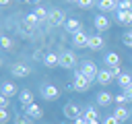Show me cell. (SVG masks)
Instances as JSON below:
<instances>
[{
    "mask_svg": "<svg viewBox=\"0 0 132 124\" xmlns=\"http://www.w3.org/2000/svg\"><path fill=\"white\" fill-rule=\"evenodd\" d=\"M64 29L74 35L76 31H80V21H78V19H68V21L64 23Z\"/></svg>",
    "mask_w": 132,
    "mask_h": 124,
    "instance_id": "ac0fdd59",
    "label": "cell"
},
{
    "mask_svg": "<svg viewBox=\"0 0 132 124\" xmlns=\"http://www.w3.org/2000/svg\"><path fill=\"white\" fill-rule=\"evenodd\" d=\"M19 31H21V33H23L25 37H29V35H33L35 27H33V25H29L27 21H21V23H19Z\"/></svg>",
    "mask_w": 132,
    "mask_h": 124,
    "instance_id": "44dd1931",
    "label": "cell"
},
{
    "mask_svg": "<svg viewBox=\"0 0 132 124\" xmlns=\"http://www.w3.org/2000/svg\"><path fill=\"white\" fill-rule=\"evenodd\" d=\"M0 4H2V6H8V4H10V0H0Z\"/></svg>",
    "mask_w": 132,
    "mask_h": 124,
    "instance_id": "74e56055",
    "label": "cell"
},
{
    "mask_svg": "<svg viewBox=\"0 0 132 124\" xmlns=\"http://www.w3.org/2000/svg\"><path fill=\"white\" fill-rule=\"evenodd\" d=\"M14 124H33V118H29L27 114L25 116H16L14 118Z\"/></svg>",
    "mask_w": 132,
    "mask_h": 124,
    "instance_id": "484cf974",
    "label": "cell"
},
{
    "mask_svg": "<svg viewBox=\"0 0 132 124\" xmlns=\"http://www.w3.org/2000/svg\"><path fill=\"white\" fill-rule=\"evenodd\" d=\"M89 124H99V122H97V120H93V122H89Z\"/></svg>",
    "mask_w": 132,
    "mask_h": 124,
    "instance_id": "ab89813d",
    "label": "cell"
},
{
    "mask_svg": "<svg viewBox=\"0 0 132 124\" xmlns=\"http://www.w3.org/2000/svg\"><path fill=\"white\" fill-rule=\"evenodd\" d=\"M105 64H107V68H120V56L116 52L105 54Z\"/></svg>",
    "mask_w": 132,
    "mask_h": 124,
    "instance_id": "2e32d148",
    "label": "cell"
},
{
    "mask_svg": "<svg viewBox=\"0 0 132 124\" xmlns=\"http://www.w3.org/2000/svg\"><path fill=\"white\" fill-rule=\"evenodd\" d=\"M74 124H89V122H87V120L80 116V118H76V120H74Z\"/></svg>",
    "mask_w": 132,
    "mask_h": 124,
    "instance_id": "8d00e7d4",
    "label": "cell"
},
{
    "mask_svg": "<svg viewBox=\"0 0 132 124\" xmlns=\"http://www.w3.org/2000/svg\"><path fill=\"white\" fill-rule=\"evenodd\" d=\"M62 114H64L68 120H76V118L82 116V110H80L78 103H66V105L62 107Z\"/></svg>",
    "mask_w": 132,
    "mask_h": 124,
    "instance_id": "3957f363",
    "label": "cell"
},
{
    "mask_svg": "<svg viewBox=\"0 0 132 124\" xmlns=\"http://www.w3.org/2000/svg\"><path fill=\"white\" fill-rule=\"evenodd\" d=\"M66 2H74V4H76V2H78V0H66Z\"/></svg>",
    "mask_w": 132,
    "mask_h": 124,
    "instance_id": "60d3db41",
    "label": "cell"
},
{
    "mask_svg": "<svg viewBox=\"0 0 132 124\" xmlns=\"http://www.w3.org/2000/svg\"><path fill=\"white\" fill-rule=\"evenodd\" d=\"M89 37H91V35H87L82 29L76 31V33L72 35V43H74V48H89Z\"/></svg>",
    "mask_w": 132,
    "mask_h": 124,
    "instance_id": "5b68a950",
    "label": "cell"
},
{
    "mask_svg": "<svg viewBox=\"0 0 132 124\" xmlns=\"http://www.w3.org/2000/svg\"><path fill=\"white\" fill-rule=\"evenodd\" d=\"M122 41H124V45H126V48H132V29H130V31H126V33L122 35Z\"/></svg>",
    "mask_w": 132,
    "mask_h": 124,
    "instance_id": "4316f807",
    "label": "cell"
},
{
    "mask_svg": "<svg viewBox=\"0 0 132 124\" xmlns=\"http://www.w3.org/2000/svg\"><path fill=\"white\" fill-rule=\"evenodd\" d=\"M8 99L10 97H6V95H0V110H6L10 103H8Z\"/></svg>",
    "mask_w": 132,
    "mask_h": 124,
    "instance_id": "836d02e7",
    "label": "cell"
},
{
    "mask_svg": "<svg viewBox=\"0 0 132 124\" xmlns=\"http://www.w3.org/2000/svg\"><path fill=\"white\" fill-rule=\"evenodd\" d=\"M109 27H111V21H109L105 14H97V17H95V29H97V31H107Z\"/></svg>",
    "mask_w": 132,
    "mask_h": 124,
    "instance_id": "30bf717a",
    "label": "cell"
},
{
    "mask_svg": "<svg viewBox=\"0 0 132 124\" xmlns=\"http://www.w3.org/2000/svg\"><path fill=\"white\" fill-rule=\"evenodd\" d=\"M130 114H132V112H130Z\"/></svg>",
    "mask_w": 132,
    "mask_h": 124,
    "instance_id": "ee69618b",
    "label": "cell"
},
{
    "mask_svg": "<svg viewBox=\"0 0 132 124\" xmlns=\"http://www.w3.org/2000/svg\"><path fill=\"white\" fill-rule=\"evenodd\" d=\"M25 21H27L29 25H33V27H37V25H39V19L35 17V12H31V14H27V17H25Z\"/></svg>",
    "mask_w": 132,
    "mask_h": 124,
    "instance_id": "f1b7e54d",
    "label": "cell"
},
{
    "mask_svg": "<svg viewBox=\"0 0 132 124\" xmlns=\"http://www.w3.org/2000/svg\"><path fill=\"white\" fill-rule=\"evenodd\" d=\"M80 72L89 79V81H97V74H99V68H97V64L93 62V60H85L82 64H80Z\"/></svg>",
    "mask_w": 132,
    "mask_h": 124,
    "instance_id": "7a4b0ae2",
    "label": "cell"
},
{
    "mask_svg": "<svg viewBox=\"0 0 132 124\" xmlns=\"http://www.w3.org/2000/svg\"><path fill=\"white\" fill-rule=\"evenodd\" d=\"M124 93H126L128 101H132V85H130V87H126V89H124Z\"/></svg>",
    "mask_w": 132,
    "mask_h": 124,
    "instance_id": "d590c367",
    "label": "cell"
},
{
    "mask_svg": "<svg viewBox=\"0 0 132 124\" xmlns=\"http://www.w3.org/2000/svg\"><path fill=\"white\" fill-rule=\"evenodd\" d=\"M130 12H132V8H130Z\"/></svg>",
    "mask_w": 132,
    "mask_h": 124,
    "instance_id": "7bdbcfd3",
    "label": "cell"
},
{
    "mask_svg": "<svg viewBox=\"0 0 132 124\" xmlns=\"http://www.w3.org/2000/svg\"><path fill=\"white\" fill-rule=\"evenodd\" d=\"M19 93V87L14 85V83H10V81H4L2 83V93L0 95H6V97H14Z\"/></svg>",
    "mask_w": 132,
    "mask_h": 124,
    "instance_id": "4fadbf2b",
    "label": "cell"
},
{
    "mask_svg": "<svg viewBox=\"0 0 132 124\" xmlns=\"http://www.w3.org/2000/svg\"><path fill=\"white\" fill-rule=\"evenodd\" d=\"M111 101H113V95H111V93H107V91H99V93H97V103H101L103 107L109 105Z\"/></svg>",
    "mask_w": 132,
    "mask_h": 124,
    "instance_id": "ffe728a7",
    "label": "cell"
},
{
    "mask_svg": "<svg viewBox=\"0 0 132 124\" xmlns=\"http://www.w3.org/2000/svg\"><path fill=\"white\" fill-rule=\"evenodd\" d=\"M43 64H45L47 68H56V66H60V54H56V52H47V54L43 56Z\"/></svg>",
    "mask_w": 132,
    "mask_h": 124,
    "instance_id": "ba28073f",
    "label": "cell"
},
{
    "mask_svg": "<svg viewBox=\"0 0 132 124\" xmlns=\"http://www.w3.org/2000/svg\"><path fill=\"white\" fill-rule=\"evenodd\" d=\"M113 116H116L120 122H124V120H128V116H132V114H130L124 105H118V107H116V112H113Z\"/></svg>",
    "mask_w": 132,
    "mask_h": 124,
    "instance_id": "7402d4cb",
    "label": "cell"
},
{
    "mask_svg": "<svg viewBox=\"0 0 132 124\" xmlns=\"http://www.w3.org/2000/svg\"><path fill=\"white\" fill-rule=\"evenodd\" d=\"M113 101H116L118 105H124V103L128 101V97H126V93H120V95H116V97H113Z\"/></svg>",
    "mask_w": 132,
    "mask_h": 124,
    "instance_id": "1f68e13d",
    "label": "cell"
},
{
    "mask_svg": "<svg viewBox=\"0 0 132 124\" xmlns=\"http://www.w3.org/2000/svg\"><path fill=\"white\" fill-rule=\"evenodd\" d=\"M21 2H27V0H21Z\"/></svg>",
    "mask_w": 132,
    "mask_h": 124,
    "instance_id": "b9f144b4",
    "label": "cell"
},
{
    "mask_svg": "<svg viewBox=\"0 0 132 124\" xmlns=\"http://www.w3.org/2000/svg\"><path fill=\"white\" fill-rule=\"evenodd\" d=\"M97 6H99L101 12H111V10L118 8V2H116V0H99Z\"/></svg>",
    "mask_w": 132,
    "mask_h": 124,
    "instance_id": "e0dca14e",
    "label": "cell"
},
{
    "mask_svg": "<svg viewBox=\"0 0 132 124\" xmlns=\"http://www.w3.org/2000/svg\"><path fill=\"white\" fill-rule=\"evenodd\" d=\"M0 43H2V48H4V50H10V48H12L10 37H2V39H0Z\"/></svg>",
    "mask_w": 132,
    "mask_h": 124,
    "instance_id": "d6a6232c",
    "label": "cell"
},
{
    "mask_svg": "<svg viewBox=\"0 0 132 124\" xmlns=\"http://www.w3.org/2000/svg\"><path fill=\"white\" fill-rule=\"evenodd\" d=\"M118 25H126V27H132V12L130 10H118V19H116Z\"/></svg>",
    "mask_w": 132,
    "mask_h": 124,
    "instance_id": "8fae6325",
    "label": "cell"
},
{
    "mask_svg": "<svg viewBox=\"0 0 132 124\" xmlns=\"http://www.w3.org/2000/svg\"><path fill=\"white\" fill-rule=\"evenodd\" d=\"M82 118H85L87 122L97 120V110H95V107H87V110H85V114H82Z\"/></svg>",
    "mask_w": 132,
    "mask_h": 124,
    "instance_id": "cb8c5ba5",
    "label": "cell"
},
{
    "mask_svg": "<svg viewBox=\"0 0 132 124\" xmlns=\"http://www.w3.org/2000/svg\"><path fill=\"white\" fill-rule=\"evenodd\" d=\"M12 76H19V79H25V76H29L31 74V68L27 66V64H12Z\"/></svg>",
    "mask_w": 132,
    "mask_h": 124,
    "instance_id": "9c48e42d",
    "label": "cell"
},
{
    "mask_svg": "<svg viewBox=\"0 0 132 124\" xmlns=\"http://www.w3.org/2000/svg\"><path fill=\"white\" fill-rule=\"evenodd\" d=\"M41 0H27V4H39Z\"/></svg>",
    "mask_w": 132,
    "mask_h": 124,
    "instance_id": "f35d334b",
    "label": "cell"
},
{
    "mask_svg": "<svg viewBox=\"0 0 132 124\" xmlns=\"http://www.w3.org/2000/svg\"><path fill=\"white\" fill-rule=\"evenodd\" d=\"M76 6H78V8H82V10H89V8H91V6H95V4H93V0H78V2H76Z\"/></svg>",
    "mask_w": 132,
    "mask_h": 124,
    "instance_id": "83f0119b",
    "label": "cell"
},
{
    "mask_svg": "<svg viewBox=\"0 0 132 124\" xmlns=\"http://www.w3.org/2000/svg\"><path fill=\"white\" fill-rule=\"evenodd\" d=\"M19 101H21V105H23V107H29L31 103H35V101H33V93H31L29 89H25V91H21V93H19Z\"/></svg>",
    "mask_w": 132,
    "mask_h": 124,
    "instance_id": "9a60e30c",
    "label": "cell"
},
{
    "mask_svg": "<svg viewBox=\"0 0 132 124\" xmlns=\"http://www.w3.org/2000/svg\"><path fill=\"white\" fill-rule=\"evenodd\" d=\"M118 83H120V87H124V89H126V87H130V85H132V76H130V74H126V72H122V74L118 76Z\"/></svg>",
    "mask_w": 132,
    "mask_h": 124,
    "instance_id": "603a6c76",
    "label": "cell"
},
{
    "mask_svg": "<svg viewBox=\"0 0 132 124\" xmlns=\"http://www.w3.org/2000/svg\"><path fill=\"white\" fill-rule=\"evenodd\" d=\"M113 79H116V76L111 74V70H109V68H107V70H99V74H97V83H99V85H103V87H107Z\"/></svg>",
    "mask_w": 132,
    "mask_h": 124,
    "instance_id": "7c38bea8",
    "label": "cell"
},
{
    "mask_svg": "<svg viewBox=\"0 0 132 124\" xmlns=\"http://www.w3.org/2000/svg\"><path fill=\"white\" fill-rule=\"evenodd\" d=\"M0 122H2V124H8V122H10V114H8V110H0Z\"/></svg>",
    "mask_w": 132,
    "mask_h": 124,
    "instance_id": "4dcf8cb0",
    "label": "cell"
},
{
    "mask_svg": "<svg viewBox=\"0 0 132 124\" xmlns=\"http://www.w3.org/2000/svg\"><path fill=\"white\" fill-rule=\"evenodd\" d=\"M41 95H43V99H47V101H54V99H58L60 97V91H58V87H54V85H43L41 87Z\"/></svg>",
    "mask_w": 132,
    "mask_h": 124,
    "instance_id": "8992f818",
    "label": "cell"
},
{
    "mask_svg": "<svg viewBox=\"0 0 132 124\" xmlns=\"http://www.w3.org/2000/svg\"><path fill=\"white\" fill-rule=\"evenodd\" d=\"M60 66L66 68V70L74 68V66H76V54H72L70 50H68V52H62V54H60Z\"/></svg>",
    "mask_w": 132,
    "mask_h": 124,
    "instance_id": "277c9868",
    "label": "cell"
},
{
    "mask_svg": "<svg viewBox=\"0 0 132 124\" xmlns=\"http://www.w3.org/2000/svg\"><path fill=\"white\" fill-rule=\"evenodd\" d=\"M25 112H27V116H29V118H33V120H39V118H43V110H41L37 103H31L29 107H25Z\"/></svg>",
    "mask_w": 132,
    "mask_h": 124,
    "instance_id": "5bb4252c",
    "label": "cell"
},
{
    "mask_svg": "<svg viewBox=\"0 0 132 124\" xmlns=\"http://www.w3.org/2000/svg\"><path fill=\"white\" fill-rule=\"evenodd\" d=\"M47 23H50V27H60V25H64L66 23V19H64V12L62 10H52L50 12V19H47Z\"/></svg>",
    "mask_w": 132,
    "mask_h": 124,
    "instance_id": "52a82bcc",
    "label": "cell"
},
{
    "mask_svg": "<svg viewBox=\"0 0 132 124\" xmlns=\"http://www.w3.org/2000/svg\"><path fill=\"white\" fill-rule=\"evenodd\" d=\"M103 45H105V41H103L101 35H91L89 37V48L91 50H103Z\"/></svg>",
    "mask_w": 132,
    "mask_h": 124,
    "instance_id": "d6986e66",
    "label": "cell"
},
{
    "mask_svg": "<svg viewBox=\"0 0 132 124\" xmlns=\"http://www.w3.org/2000/svg\"><path fill=\"white\" fill-rule=\"evenodd\" d=\"M35 17H37L39 21H47V19H50V12H47L43 6H37V8H35Z\"/></svg>",
    "mask_w": 132,
    "mask_h": 124,
    "instance_id": "d4e9b609",
    "label": "cell"
},
{
    "mask_svg": "<svg viewBox=\"0 0 132 124\" xmlns=\"http://www.w3.org/2000/svg\"><path fill=\"white\" fill-rule=\"evenodd\" d=\"M91 83H93V81H89V79H87L80 70H76V74H74V83H72L74 91L85 93V91H89V89H91Z\"/></svg>",
    "mask_w": 132,
    "mask_h": 124,
    "instance_id": "6da1fadb",
    "label": "cell"
},
{
    "mask_svg": "<svg viewBox=\"0 0 132 124\" xmlns=\"http://www.w3.org/2000/svg\"><path fill=\"white\" fill-rule=\"evenodd\" d=\"M132 8V0H122L118 2V10H130Z\"/></svg>",
    "mask_w": 132,
    "mask_h": 124,
    "instance_id": "f546056e",
    "label": "cell"
},
{
    "mask_svg": "<svg viewBox=\"0 0 132 124\" xmlns=\"http://www.w3.org/2000/svg\"><path fill=\"white\" fill-rule=\"evenodd\" d=\"M103 124H122V122H120V120H118V118L111 114V116H107V118L103 120Z\"/></svg>",
    "mask_w": 132,
    "mask_h": 124,
    "instance_id": "e575fe53",
    "label": "cell"
}]
</instances>
